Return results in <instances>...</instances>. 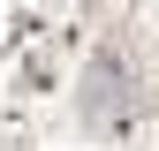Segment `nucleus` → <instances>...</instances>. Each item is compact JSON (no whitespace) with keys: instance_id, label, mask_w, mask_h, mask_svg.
I'll return each instance as SVG.
<instances>
[{"instance_id":"1","label":"nucleus","mask_w":159,"mask_h":151,"mask_svg":"<svg viewBox=\"0 0 159 151\" xmlns=\"http://www.w3.org/2000/svg\"><path fill=\"white\" fill-rule=\"evenodd\" d=\"M114 98H129V83L114 91V53H98L91 61V91H84V121L91 128H114Z\"/></svg>"}]
</instances>
